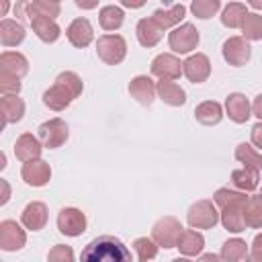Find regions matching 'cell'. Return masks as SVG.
Returning <instances> with one entry per match:
<instances>
[{
  "instance_id": "cell-1",
  "label": "cell",
  "mask_w": 262,
  "mask_h": 262,
  "mask_svg": "<svg viewBox=\"0 0 262 262\" xmlns=\"http://www.w3.org/2000/svg\"><path fill=\"white\" fill-rule=\"evenodd\" d=\"M248 196L246 192H237L231 188H219L215 192V205L221 209L219 211V221L223 223V227L231 233H242L246 231L244 225V205H246Z\"/></svg>"
},
{
  "instance_id": "cell-2",
  "label": "cell",
  "mask_w": 262,
  "mask_h": 262,
  "mask_svg": "<svg viewBox=\"0 0 262 262\" xmlns=\"http://www.w3.org/2000/svg\"><path fill=\"white\" fill-rule=\"evenodd\" d=\"M80 262H131V252L119 237L100 235L82 250Z\"/></svg>"
},
{
  "instance_id": "cell-3",
  "label": "cell",
  "mask_w": 262,
  "mask_h": 262,
  "mask_svg": "<svg viewBox=\"0 0 262 262\" xmlns=\"http://www.w3.org/2000/svg\"><path fill=\"white\" fill-rule=\"evenodd\" d=\"M186 221L192 229H211L217 225L219 221V211L213 205V201H196L190 205L188 213H186Z\"/></svg>"
},
{
  "instance_id": "cell-4",
  "label": "cell",
  "mask_w": 262,
  "mask_h": 262,
  "mask_svg": "<svg viewBox=\"0 0 262 262\" xmlns=\"http://www.w3.org/2000/svg\"><path fill=\"white\" fill-rule=\"evenodd\" d=\"M96 53L106 66H119L127 55V43L121 35H102L96 41Z\"/></svg>"
},
{
  "instance_id": "cell-5",
  "label": "cell",
  "mask_w": 262,
  "mask_h": 262,
  "mask_svg": "<svg viewBox=\"0 0 262 262\" xmlns=\"http://www.w3.org/2000/svg\"><path fill=\"white\" fill-rule=\"evenodd\" d=\"M182 229H184V227L180 225L178 219H174V217H162V219H158V221L154 223V227H151V239H154L158 246L166 248V250H168V248H176Z\"/></svg>"
},
{
  "instance_id": "cell-6",
  "label": "cell",
  "mask_w": 262,
  "mask_h": 262,
  "mask_svg": "<svg viewBox=\"0 0 262 262\" xmlns=\"http://www.w3.org/2000/svg\"><path fill=\"white\" fill-rule=\"evenodd\" d=\"M168 43L176 53H190L199 45V31L192 23H184L168 35Z\"/></svg>"
},
{
  "instance_id": "cell-7",
  "label": "cell",
  "mask_w": 262,
  "mask_h": 262,
  "mask_svg": "<svg viewBox=\"0 0 262 262\" xmlns=\"http://www.w3.org/2000/svg\"><path fill=\"white\" fill-rule=\"evenodd\" d=\"M68 125H66V121L63 119H49V121H45L41 127H39V139H41V143H43V147H47V149H57V147H61L63 143H66V139H68Z\"/></svg>"
},
{
  "instance_id": "cell-8",
  "label": "cell",
  "mask_w": 262,
  "mask_h": 262,
  "mask_svg": "<svg viewBox=\"0 0 262 262\" xmlns=\"http://www.w3.org/2000/svg\"><path fill=\"white\" fill-rule=\"evenodd\" d=\"M57 229L68 237H78L86 231V215L76 207H66L57 215Z\"/></svg>"
},
{
  "instance_id": "cell-9",
  "label": "cell",
  "mask_w": 262,
  "mask_h": 262,
  "mask_svg": "<svg viewBox=\"0 0 262 262\" xmlns=\"http://www.w3.org/2000/svg\"><path fill=\"white\" fill-rule=\"evenodd\" d=\"M221 53H223V59L229 63V66H246L252 57V47L248 45V41L244 37H229L223 47H221Z\"/></svg>"
},
{
  "instance_id": "cell-10",
  "label": "cell",
  "mask_w": 262,
  "mask_h": 262,
  "mask_svg": "<svg viewBox=\"0 0 262 262\" xmlns=\"http://www.w3.org/2000/svg\"><path fill=\"white\" fill-rule=\"evenodd\" d=\"M25 242H27L25 229L14 219L0 221V248L4 252H16L25 246Z\"/></svg>"
},
{
  "instance_id": "cell-11",
  "label": "cell",
  "mask_w": 262,
  "mask_h": 262,
  "mask_svg": "<svg viewBox=\"0 0 262 262\" xmlns=\"http://www.w3.org/2000/svg\"><path fill=\"white\" fill-rule=\"evenodd\" d=\"M182 74L192 82L201 84L211 76V61L205 53H194L182 61Z\"/></svg>"
},
{
  "instance_id": "cell-12",
  "label": "cell",
  "mask_w": 262,
  "mask_h": 262,
  "mask_svg": "<svg viewBox=\"0 0 262 262\" xmlns=\"http://www.w3.org/2000/svg\"><path fill=\"white\" fill-rule=\"evenodd\" d=\"M151 74L158 76L160 80H176L182 74V63L172 53H160L151 61Z\"/></svg>"
},
{
  "instance_id": "cell-13",
  "label": "cell",
  "mask_w": 262,
  "mask_h": 262,
  "mask_svg": "<svg viewBox=\"0 0 262 262\" xmlns=\"http://www.w3.org/2000/svg\"><path fill=\"white\" fill-rule=\"evenodd\" d=\"M20 176L23 180L29 184V186H45L51 178V168L47 162L43 160H33V162H25L23 164V170H20Z\"/></svg>"
},
{
  "instance_id": "cell-14",
  "label": "cell",
  "mask_w": 262,
  "mask_h": 262,
  "mask_svg": "<svg viewBox=\"0 0 262 262\" xmlns=\"http://www.w3.org/2000/svg\"><path fill=\"white\" fill-rule=\"evenodd\" d=\"M66 37H68V41L74 45V47H86V45H90L92 43V39H94V31H92V25H90V20L88 18H74L70 25H68V29H66Z\"/></svg>"
},
{
  "instance_id": "cell-15",
  "label": "cell",
  "mask_w": 262,
  "mask_h": 262,
  "mask_svg": "<svg viewBox=\"0 0 262 262\" xmlns=\"http://www.w3.org/2000/svg\"><path fill=\"white\" fill-rule=\"evenodd\" d=\"M74 98L76 96L63 84H59V82H55L51 88H47L43 92V104L47 108H51V111H63V108H68Z\"/></svg>"
},
{
  "instance_id": "cell-16",
  "label": "cell",
  "mask_w": 262,
  "mask_h": 262,
  "mask_svg": "<svg viewBox=\"0 0 262 262\" xmlns=\"http://www.w3.org/2000/svg\"><path fill=\"white\" fill-rule=\"evenodd\" d=\"M225 111L233 123H246L252 117V106L242 92H231L225 98Z\"/></svg>"
},
{
  "instance_id": "cell-17",
  "label": "cell",
  "mask_w": 262,
  "mask_h": 262,
  "mask_svg": "<svg viewBox=\"0 0 262 262\" xmlns=\"http://www.w3.org/2000/svg\"><path fill=\"white\" fill-rule=\"evenodd\" d=\"M43 151V143L33 135V133H23L16 143H14V154L20 162H33V160H39Z\"/></svg>"
},
{
  "instance_id": "cell-18",
  "label": "cell",
  "mask_w": 262,
  "mask_h": 262,
  "mask_svg": "<svg viewBox=\"0 0 262 262\" xmlns=\"http://www.w3.org/2000/svg\"><path fill=\"white\" fill-rule=\"evenodd\" d=\"M20 221H23V225H25L27 229H31V231L43 229L45 223H47V207H45V203H41V201L29 203V205L23 209Z\"/></svg>"
},
{
  "instance_id": "cell-19",
  "label": "cell",
  "mask_w": 262,
  "mask_h": 262,
  "mask_svg": "<svg viewBox=\"0 0 262 262\" xmlns=\"http://www.w3.org/2000/svg\"><path fill=\"white\" fill-rule=\"evenodd\" d=\"M129 92L139 104L149 106L156 98V84L149 76H135L129 84Z\"/></svg>"
},
{
  "instance_id": "cell-20",
  "label": "cell",
  "mask_w": 262,
  "mask_h": 262,
  "mask_svg": "<svg viewBox=\"0 0 262 262\" xmlns=\"http://www.w3.org/2000/svg\"><path fill=\"white\" fill-rule=\"evenodd\" d=\"M0 72L16 76V78H23L29 72V61L18 51H4L0 55Z\"/></svg>"
},
{
  "instance_id": "cell-21",
  "label": "cell",
  "mask_w": 262,
  "mask_h": 262,
  "mask_svg": "<svg viewBox=\"0 0 262 262\" xmlns=\"http://www.w3.org/2000/svg\"><path fill=\"white\" fill-rule=\"evenodd\" d=\"M156 92L170 106H182L186 102V92L172 80H160L156 84Z\"/></svg>"
},
{
  "instance_id": "cell-22",
  "label": "cell",
  "mask_w": 262,
  "mask_h": 262,
  "mask_svg": "<svg viewBox=\"0 0 262 262\" xmlns=\"http://www.w3.org/2000/svg\"><path fill=\"white\" fill-rule=\"evenodd\" d=\"M184 14H186V6H184V4H174V6H170V8H158V10L154 12L151 20H154L162 31H166V29L178 25V23L184 18Z\"/></svg>"
},
{
  "instance_id": "cell-23",
  "label": "cell",
  "mask_w": 262,
  "mask_h": 262,
  "mask_svg": "<svg viewBox=\"0 0 262 262\" xmlns=\"http://www.w3.org/2000/svg\"><path fill=\"white\" fill-rule=\"evenodd\" d=\"M31 27L35 31V35L43 41V43H55L61 35L59 25L53 18H45V16H35L31 18Z\"/></svg>"
},
{
  "instance_id": "cell-24",
  "label": "cell",
  "mask_w": 262,
  "mask_h": 262,
  "mask_svg": "<svg viewBox=\"0 0 262 262\" xmlns=\"http://www.w3.org/2000/svg\"><path fill=\"white\" fill-rule=\"evenodd\" d=\"M135 35H137V41L143 45V47H154L160 43V39L164 37V31L151 20V18H141L135 27Z\"/></svg>"
},
{
  "instance_id": "cell-25",
  "label": "cell",
  "mask_w": 262,
  "mask_h": 262,
  "mask_svg": "<svg viewBox=\"0 0 262 262\" xmlns=\"http://www.w3.org/2000/svg\"><path fill=\"white\" fill-rule=\"evenodd\" d=\"M25 41V27L16 20L4 18L0 20V43L4 47H14Z\"/></svg>"
},
{
  "instance_id": "cell-26",
  "label": "cell",
  "mask_w": 262,
  "mask_h": 262,
  "mask_svg": "<svg viewBox=\"0 0 262 262\" xmlns=\"http://www.w3.org/2000/svg\"><path fill=\"white\" fill-rule=\"evenodd\" d=\"M176 248H178L180 254H184V256H196V254H201L203 248H205V237H203L199 231H194V229H182Z\"/></svg>"
},
{
  "instance_id": "cell-27",
  "label": "cell",
  "mask_w": 262,
  "mask_h": 262,
  "mask_svg": "<svg viewBox=\"0 0 262 262\" xmlns=\"http://www.w3.org/2000/svg\"><path fill=\"white\" fill-rule=\"evenodd\" d=\"M25 12L29 18L45 16V18L55 20V16H59V12H61V4L55 0H33V2L25 4Z\"/></svg>"
},
{
  "instance_id": "cell-28",
  "label": "cell",
  "mask_w": 262,
  "mask_h": 262,
  "mask_svg": "<svg viewBox=\"0 0 262 262\" xmlns=\"http://www.w3.org/2000/svg\"><path fill=\"white\" fill-rule=\"evenodd\" d=\"M0 113H2V119L4 123H18L25 115V102L23 98L14 96V94H8V96H2L0 100Z\"/></svg>"
},
{
  "instance_id": "cell-29",
  "label": "cell",
  "mask_w": 262,
  "mask_h": 262,
  "mask_svg": "<svg viewBox=\"0 0 262 262\" xmlns=\"http://www.w3.org/2000/svg\"><path fill=\"white\" fill-rule=\"evenodd\" d=\"M221 117H223V108H221V104L215 102V100H205V102H201V104L194 108V119H196L201 125H207V127L217 125V123L221 121Z\"/></svg>"
},
{
  "instance_id": "cell-30",
  "label": "cell",
  "mask_w": 262,
  "mask_h": 262,
  "mask_svg": "<svg viewBox=\"0 0 262 262\" xmlns=\"http://www.w3.org/2000/svg\"><path fill=\"white\" fill-rule=\"evenodd\" d=\"M235 160L244 164L246 170L250 172H260L262 170V154L256 151V147H252L250 143H239L235 147Z\"/></svg>"
},
{
  "instance_id": "cell-31",
  "label": "cell",
  "mask_w": 262,
  "mask_h": 262,
  "mask_svg": "<svg viewBox=\"0 0 262 262\" xmlns=\"http://www.w3.org/2000/svg\"><path fill=\"white\" fill-rule=\"evenodd\" d=\"M244 225L246 227H262V196H248L246 205H244Z\"/></svg>"
},
{
  "instance_id": "cell-32",
  "label": "cell",
  "mask_w": 262,
  "mask_h": 262,
  "mask_svg": "<svg viewBox=\"0 0 262 262\" xmlns=\"http://www.w3.org/2000/svg\"><path fill=\"white\" fill-rule=\"evenodd\" d=\"M123 18H125L123 8L121 6H115V4H106L98 12V20H100V27L104 31H117L123 25Z\"/></svg>"
},
{
  "instance_id": "cell-33",
  "label": "cell",
  "mask_w": 262,
  "mask_h": 262,
  "mask_svg": "<svg viewBox=\"0 0 262 262\" xmlns=\"http://www.w3.org/2000/svg\"><path fill=\"white\" fill-rule=\"evenodd\" d=\"M219 256H221L223 262H239V260H244V258L248 256V246H246V242L239 239V237L227 239V242H223Z\"/></svg>"
},
{
  "instance_id": "cell-34",
  "label": "cell",
  "mask_w": 262,
  "mask_h": 262,
  "mask_svg": "<svg viewBox=\"0 0 262 262\" xmlns=\"http://www.w3.org/2000/svg\"><path fill=\"white\" fill-rule=\"evenodd\" d=\"M246 14H248L246 4H242V2H229L223 8V12H221V23L225 27H229V29H237V27H242Z\"/></svg>"
},
{
  "instance_id": "cell-35",
  "label": "cell",
  "mask_w": 262,
  "mask_h": 262,
  "mask_svg": "<svg viewBox=\"0 0 262 262\" xmlns=\"http://www.w3.org/2000/svg\"><path fill=\"white\" fill-rule=\"evenodd\" d=\"M242 33L246 41H260L262 39V16L256 12H248L242 23Z\"/></svg>"
},
{
  "instance_id": "cell-36",
  "label": "cell",
  "mask_w": 262,
  "mask_h": 262,
  "mask_svg": "<svg viewBox=\"0 0 262 262\" xmlns=\"http://www.w3.org/2000/svg\"><path fill=\"white\" fill-rule=\"evenodd\" d=\"M231 182L242 190V192H252L258 188V174L256 172H250L246 168L242 170H233L231 172Z\"/></svg>"
},
{
  "instance_id": "cell-37",
  "label": "cell",
  "mask_w": 262,
  "mask_h": 262,
  "mask_svg": "<svg viewBox=\"0 0 262 262\" xmlns=\"http://www.w3.org/2000/svg\"><path fill=\"white\" fill-rule=\"evenodd\" d=\"M133 250H135L139 262H149L158 256V244L149 237H137L133 242Z\"/></svg>"
},
{
  "instance_id": "cell-38",
  "label": "cell",
  "mask_w": 262,
  "mask_h": 262,
  "mask_svg": "<svg viewBox=\"0 0 262 262\" xmlns=\"http://www.w3.org/2000/svg\"><path fill=\"white\" fill-rule=\"evenodd\" d=\"M219 8H221V2L219 0H192V4H190L192 14L196 18H203V20L215 16Z\"/></svg>"
},
{
  "instance_id": "cell-39",
  "label": "cell",
  "mask_w": 262,
  "mask_h": 262,
  "mask_svg": "<svg viewBox=\"0 0 262 262\" xmlns=\"http://www.w3.org/2000/svg\"><path fill=\"white\" fill-rule=\"evenodd\" d=\"M55 82H59V84H63L76 98L82 94V90H84V84H82V80H80V76L76 74V72H61L57 78H55Z\"/></svg>"
},
{
  "instance_id": "cell-40",
  "label": "cell",
  "mask_w": 262,
  "mask_h": 262,
  "mask_svg": "<svg viewBox=\"0 0 262 262\" xmlns=\"http://www.w3.org/2000/svg\"><path fill=\"white\" fill-rule=\"evenodd\" d=\"M47 262H74V250L66 244H55L47 254Z\"/></svg>"
},
{
  "instance_id": "cell-41",
  "label": "cell",
  "mask_w": 262,
  "mask_h": 262,
  "mask_svg": "<svg viewBox=\"0 0 262 262\" xmlns=\"http://www.w3.org/2000/svg\"><path fill=\"white\" fill-rule=\"evenodd\" d=\"M0 92H2V96H8V94L18 96V92H20V78L0 72Z\"/></svg>"
},
{
  "instance_id": "cell-42",
  "label": "cell",
  "mask_w": 262,
  "mask_h": 262,
  "mask_svg": "<svg viewBox=\"0 0 262 262\" xmlns=\"http://www.w3.org/2000/svg\"><path fill=\"white\" fill-rule=\"evenodd\" d=\"M250 135H252V143L262 149V121L252 127V133H250Z\"/></svg>"
},
{
  "instance_id": "cell-43",
  "label": "cell",
  "mask_w": 262,
  "mask_h": 262,
  "mask_svg": "<svg viewBox=\"0 0 262 262\" xmlns=\"http://www.w3.org/2000/svg\"><path fill=\"white\" fill-rule=\"evenodd\" d=\"M252 111H254V115L262 121V94H258L256 98H254V104H252Z\"/></svg>"
},
{
  "instance_id": "cell-44",
  "label": "cell",
  "mask_w": 262,
  "mask_h": 262,
  "mask_svg": "<svg viewBox=\"0 0 262 262\" xmlns=\"http://www.w3.org/2000/svg\"><path fill=\"white\" fill-rule=\"evenodd\" d=\"M0 186H2V196H0V205H4V203L8 201V196H10V186H8V182H6V180H2V178H0Z\"/></svg>"
},
{
  "instance_id": "cell-45",
  "label": "cell",
  "mask_w": 262,
  "mask_h": 262,
  "mask_svg": "<svg viewBox=\"0 0 262 262\" xmlns=\"http://www.w3.org/2000/svg\"><path fill=\"white\" fill-rule=\"evenodd\" d=\"M196 262H223V260H221V256H217V254H203Z\"/></svg>"
},
{
  "instance_id": "cell-46",
  "label": "cell",
  "mask_w": 262,
  "mask_h": 262,
  "mask_svg": "<svg viewBox=\"0 0 262 262\" xmlns=\"http://www.w3.org/2000/svg\"><path fill=\"white\" fill-rule=\"evenodd\" d=\"M246 262H262V252H260V250H252V252L246 256Z\"/></svg>"
},
{
  "instance_id": "cell-47",
  "label": "cell",
  "mask_w": 262,
  "mask_h": 262,
  "mask_svg": "<svg viewBox=\"0 0 262 262\" xmlns=\"http://www.w3.org/2000/svg\"><path fill=\"white\" fill-rule=\"evenodd\" d=\"M252 248H254V250H260V252H262V233H258V235L254 237V242H252Z\"/></svg>"
},
{
  "instance_id": "cell-48",
  "label": "cell",
  "mask_w": 262,
  "mask_h": 262,
  "mask_svg": "<svg viewBox=\"0 0 262 262\" xmlns=\"http://www.w3.org/2000/svg\"><path fill=\"white\" fill-rule=\"evenodd\" d=\"M121 4L127 6V8H141L143 6V2H131V0H123Z\"/></svg>"
},
{
  "instance_id": "cell-49",
  "label": "cell",
  "mask_w": 262,
  "mask_h": 262,
  "mask_svg": "<svg viewBox=\"0 0 262 262\" xmlns=\"http://www.w3.org/2000/svg\"><path fill=\"white\" fill-rule=\"evenodd\" d=\"M76 6H80V8H94L96 2H82V0H76Z\"/></svg>"
},
{
  "instance_id": "cell-50",
  "label": "cell",
  "mask_w": 262,
  "mask_h": 262,
  "mask_svg": "<svg viewBox=\"0 0 262 262\" xmlns=\"http://www.w3.org/2000/svg\"><path fill=\"white\" fill-rule=\"evenodd\" d=\"M6 10H8V2L4 0V2H2V6H0V16H4V14H6Z\"/></svg>"
},
{
  "instance_id": "cell-51",
  "label": "cell",
  "mask_w": 262,
  "mask_h": 262,
  "mask_svg": "<svg viewBox=\"0 0 262 262\" xmlns=\"http://www.w3.org/2000/svg\"><path fill=\"white\" fill-rule=\"evenodd\" d=\"M4 166H6V156L0 154V170H4Z\"/></svg>"
},
{
  "instance_id": "cell-52",
  "label": "cell",
  "mask_w": 262,
  "mask_h": 262,
  "mask_svg": "<svg viewBox=\"0 0 262 262\" xmlns=\"http://www.w3.org/2000/svg\"><path fill=\"white\" fill-rule=\"evenodd\" d=\"M250 6H254V8H262V0H252Z\"/></svg>"
},
{
  "instance_id": "cell-53",
  "label": "cell",
  "mask_w": 262,
  "mask_h": 262,
  "mask_svg": "<svg viewBox=\"0 0 262 262\" xmlns=\"http://www.w3.org/2000/svg\"><path fill=\"white\" fill-rule=\"evenodd\" d=\"M172 262H190V260H188V258H174Z\"/></svg>"
},
{
  "instance_id": "cell-54",
  "label": "cell",
  "mask_w": 262,
  "mask_h": 262,
  "mask_svg": "<svg viewBox=\"0 0 262 262\" xmlns=\"http://www.w3.org/2000/svg\"><path fill=\"white\" fill-rule=\"evenodd\" d=\"M260 196H262V192H260Z\"/></svg>"
}]
</instances>
